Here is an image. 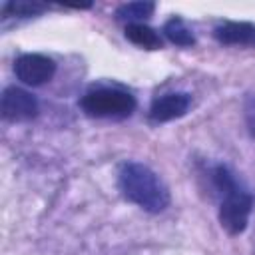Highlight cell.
<instances>
[{
	"instance_id": "3957f363",
	"label": "cell",
	"mask_w": 255,
	"mask_h": 255,
	"mask_svg": "<svg viewBox=\"0 0 255 255\" xmlns=\"http://www.w3.org/2000/svg\"><path fill=\"white\" fill-rule=\"evenodd\" d=\"M80 106L92 118L122 120L131 116V112L135 110V98L129 92L118 88H96L84 94Z\"/></svg>"
},
{
	"instance_id": "9c48e42d",
	"label": "cell",
	"mask_w": 255,
	"mask_h": 255,
	"mask_svg": "<svg viewBox=\"0 0 255 255\" xmlns=\"http://www.w3.org/2000/svg\"><path fill=\"white\" fill-rule=\"evenodd\" d=\"M163 34H165V38L171 42V44H175V46H193L195 44V36H193V32L185 26V22L179 18V16H173V18H169L167 22H165V26H163Z\"/></svg>"
},
{
	"instance_id": "6da1fadb",
	"label": "cell",
	"mask_w": 255,
	"mask_h": 255,
	"mask_svg": "<svg viewBox=\"0 0 255 255\" xmlns=\"http://www.w3.org/2000/svg\"><path fill=\"white\" fill-rule=\"evenodd\" d=\"M211 181L219 195V223L229 235H239L249 223L255 197L227 165L211 169Z\"/></svg>"
},
{
	"instance_id": "8fae6325",
	"label": "cell",
	"mask_w": 255,
	"mask_h": 255,
	"mask_svg": "<svg viewBox=\"0 0 255 255\" xmlns=\"http://www.w3.org/2000/svg\"><path fill=\"white\" fill-rule=\"evenodd\" d=\"M44 10H46V4H38V2H8V4H4L2 14L28 18V16H36Z\"/></svg>"
},
{
	"instance_id": "7a4b0ae2",
	"label": "cell",
	"mask_w": 255,
	"mask_h": 255,
	"mask_svg": "<svg viewBox=\"0 0 255 255\" xmlns=\"http://www.w3.org/2000/svg\"><path fill=\"white\" fill-rule=\"evenodd\" d=\"M118 181L124 197L149 213H159L169 205V189L159 175L143 163H124Z\"/></svg>"
},
{
	"instance_id": "30bf717a",
	"label": "cell",
	"mask_w": 255,
	"mask_h": 255,
	"mask_svg": "<svg viewBox=\"0 0 255 255\" xmlns=\"http://www.w3.org/2000/svg\"><path fill=\"white\" fill-rule=\"evenodd\" d=\"M153 10H155L153 2H128V4H122L116 10V18L118 20H128L129 24H137L139 20L151 16Z\"/></svg>"
},
{
	"instance_id": "7c38bea8",
	"label": "cell",
	"mask_w": 255,
	"mask_h": 255,
	"mask_svg": "<svg viewBox=\"0 0 255 255\" xmlns=\"http://www.w3.org/2000/svg\"><path fill=\"white\" fill-rule=\"evenodd\" d=\"M245 118H247L249 131L255 135V100H253V98L247 102V108H245Z\"/></svg>"
},
{
	"instance_id": "52a82bcc",
	"label": "cell",
	"mask_w": 255,
	"mask_h": 255,
	"mask_svg": "<svg viewBox=\"0 0 255 255\" xmlns=\"http://www.w3.org/2000/svg\"><path fill=\"white\" fill-rule=\"evenodd\" d=\"M213 34L223 44H255V24L249 22H225Z\"/></svg>"
},
{
	"instance_id": "277c9868",
	"label": "cell",
	"mask_w": 255,
	"mask_h": 255,
	"mask_svg": "<svg viewBox=\"0 0 255 255\" xmlns=\"http://www.w3.org/2000/svg\"><path fill=\"white\" fill-rule=\"evenodd\" d=\"M14 74L26 86H42L56 74V62L44 54H22L14 62Z\"/></svg>"
},
{
	"instance_id": "5b68a950",
	"label": "cell",
	"mask_w": 255,
	"mask_h": 255,
	"mask_svg": "<svg viewBox=\"0 0 255 255\" xmlns=\"http://www.w3.org/2000/svg\"><path fill=\"white\" fill-rule=\"evenodd\" d=\"M0 112L8 122H30L38 116V102L22 88H6L2 92Z\"/></svg>"
},
{
	"instance_id": "8992f818",
	"label": "cell",
	"mask_w": 255,
	"mask_h": 255,
	"mask_svg": "<svg viewBox=\"0 0 255 255\" xmlns=\"http://www.w3.org/2000/svg\"><path fill=\"white\" fill-rule=\"evenodd\" d=\"M191 106V96L185 92H171L153 100L149 108V118L153 122H171L187 114Z\"/></svg>"
},
{
	"instance_id": "ba28073f",
	"label": "cell",
	"mask_w": 255,
	"mask_h": 255,
	"mask_svg": "<svg viewBox=\"0 0 255 255\" xmlns=\"http://www.w3.org/2000/svg\"><path fill=\"white\" fill-rule=\"evenodd\" d=\"M126 38L131 44H135L139 48H145V50H159L161 44H163L161 36L153 28H149L147 24H143V22L128 24L126 26Z\"/></svg>"
}]
</instances>
